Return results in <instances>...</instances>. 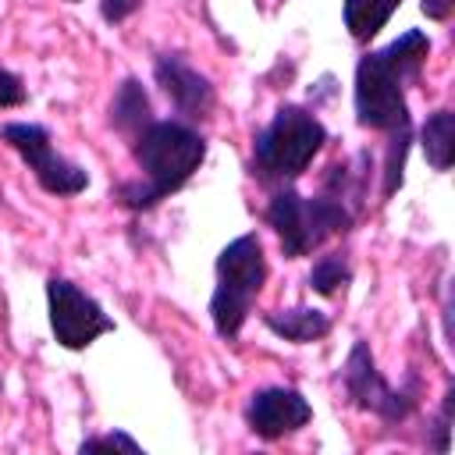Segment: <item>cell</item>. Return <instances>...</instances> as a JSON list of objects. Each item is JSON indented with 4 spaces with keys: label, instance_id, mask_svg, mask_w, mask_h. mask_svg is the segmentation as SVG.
I'll list each match as a JSON object with an SVG mask.
<instances>
[{
    "label": "cell",
    "instance_id": "obj_19",
    "mask_svg": "<svg viewBox=\"0 0 455 455\" xmlns=\"http://www.w3.org/2000/svg\"><path fill=\"white\" fill-rule=\"evenodd\" d=\"M139 7H142V0H100V14H103V21H110V25H121V21L132 18Z\"/></svg>",
    "mask_w": 455,
    "mask_h": 455
},
{
    "label": "cell",
    "instance_id": "obj_17",
    "mask_svg": "<svg viewBox=\"0 0 455 455\" xmlns=\"http://www.w3.org/2000/svg\"><path fill=\"white\" fill-rule=\"evenodd\" d=\"M107 448H121V451H132V455H139L142 451V444L135 441V437H128V434H121V430H114V434H100V437H89V441H82V455L85 451H107Z\"/></svg>",
    "mask_w": 455,
    "mask_h": 455
},
{
    "label": "cell",
    "instance_id": "obj_21",
    "mask_svg": "<svg viewBox=\"0 0 455 455\" xmlns=\"http://www.w3.org/2000/svg\"><path fill=\"white\" fill-rule=\"evenodd\" d=\"M71 4H75V0H71Z\"/></svg>",
    "mask_w": 455,
    "mask_h": 455
},
{
    "label": "cell",
    "instance_id": "obj_5",
    "mask_svg": "<svg viewBox=\"0 0 455 455\" xmlns=\"http://www.w3.org/2000/svg\"><path fill=\"white\" fill-rule=\"evenodd\" d=\"M263 281H267V256H263V242L256 235H238L235 242H228L220 249V256H217V288H213V299H210L213 331L220 338L231 341L242 331Z\"/></svg>",
    "mask_w": 455,
    "mask_h": 455
},
{
    "label": "cell",
    "instance_id": "obj_16",
    "mask_svg": "<svg viewBox=\"0 0 455 455\" xmlns=\"http://www.w3.org/2000/svg\"><path fill=\"white\" fill-rule=\"evenodd\" d=\"M405 149H409V128L391 132V142H387V160H384V196H395V188L402 185Z\"/></svg>",
    "mask_w": 455,
    "mask_h": 455
},
{
    "label": "cell",
    "instance_id": "obj_13",
    "mask_svg": "<svg viewBox=\"0 0 455 455\" xmlns=\"http://www.w3.org/2000/svg\"><path fill=\"white\" fill-rule=\"evenodd\" d=\"M423 139V153H427V164L434 171H448L451 160H455V114L451 110H434L419 132Z\"/></svg>",
    "mask_w": 455,
    "mask_h": 455
},
{
    "label": "cell",
    "instance_id": "obj_15",
    "mask_svg": "<svg viewBox=\"0 0 455 455\" xmlns=\"http://www.w3.org/2000/svg\"><path fill=\"white\" fill-rule=\"evenodd\" d=\"M352 281V270L341 256H320L309 270V288L323 299H334L338 291H345V284Z\"/></svg>",
    "mask_w": 455,
    "mask_h": 455
},
{
    "label": "cell",
    "instance_id": "obj_10",
    "mask_svg": "<svg viewBox=\"0 0 455 455\" xmlns=\"http://www.w3.org/2000/svg\"><path fill=\"white\" fill-rule=\"evenodd\" d=\"M153 75H156V85L167 92V100L174 103V110L185 121L210 117V110L217 103V92H213L210 78L199 75L181 53H160L156 64H153Z\"/></svg>",
    "mask_w": 455,
    "mask_h": 455
},
{
    "label": "cell",
    "instance_id": "obj_6",
    "mask_svg": "<svg viewBox=\"0 0 455 455\" xmlns=\"http://www.w3.org/2000/svg\"><path fill=\"white\" fill-rule=\"evenodd\" d=\"M0 139L28 164V171L36 174V181L43 185V192L50 196H78L89 188V174L85 167L71 164L68 156H60L50 142V132L43 124L32 121H11L0 128Z\"/></svg>",
    "mask_w": 455,
    "mask_h": 455
},
{
    "label": "cell",
    "instance_id": "obj_12",
    "mask_svg": "<svg viewBox=\"0 0 455 455\" xmlns=\"http://www.w3.org/2000/svg\"><path fill=\"white\" fill-rule=\"evenodd\" d=\"M153 121V107H149V96L146 89L135 82V78H124L114 92V103H110V124L117 135H124L128 142H135V135Z\"/></svg>",
    "mask_w": 455,
    "mask_h": 455
},
{
    "label": "cell",
    "instance_id": "obj_14",
    "mask_svg": "<svg viewBox=\"0 0 455 455\" xmlns=\"http://www.w3.org/2000/svg\"><path fill=\"white\" fill-rule=\"evenodd\" d=\"M402 0H345V28L352 39L359 43H370L384 25L387 18L398 11Z\"/></svg>",
    "mask_w": 455,
    "mask_h": 455
},
{
    "label": "cell",
    "instance_id": "obj_18",
    "mask_svg": "<svg viewBox=\"0 0 455 455\" xmlns=\"http://www.w3.org/2000/svg\"><path fill=\"white\" fill-rule=\"evenodd\" d=\"M25 103V85L14 71L0 68V107H21Z\"/></svg>",
    "mask_w": 455,
    "mask_h": 455
},
{
    "label": "cell",
    "instance_id": "obj_9",
    "mask_svg": "<svg viewBox=\"0 0 455 455\" xmlns=\"http://www.w3.org/2000/svg\"><path fill=\"white\" fill-rule=\"evenodd\" d=\"M309 419H313V405L295 387H263L245 405V423L263 441H277L284 434H295Z\"/></svg>",
    "mask_w": 455,
    "mask_h": 455
},
{
    "label": "cell",
    "instance_id": "obj_4",
    "mask_svg": "<svg viewBox=\"0 0 455 455\" xmlns=\"http://www.w3.org/2000/svg\"><path fill=\"white\" fill-rule=\"evenodd\" d=\"M267 224L277 231L281 252L288 259H299V256H309L313 249H320L331 235H345L352 228V210H348V203H341L327 192L306 199L295 188L281 185L267 203Z\"/></svg>",
    "mask_w": 455,
    "mask_h": 455
},
{
    "label": "cell",
    "instance_id": "obj_2",
    "mask_svg": "<svg viewBox=\"0 0 455 455\" xmlns=\"http://www.w3.org/2000/svg\"><path fill=\"white\" fill-rule=\"evenodd\" d=\"M430 53V39L419 28H409L384 50H370L355 64V121L377 132L409 128L405 82L419 75Z\"/></svg>",
    "mask_w": 455,
    "mask_h": 455
},
{
    "label": "cell",
    "instance_id": "obj_11",
    "mask_svg": "<svg viewBox=\"0 0 455 455\" xmlns=\"http://www.w3.org/2000/svg\"><path fill=\"white\" fill-rule=\"evenodd\" d=\"M263 323L284 338V341H295V345H309V341H320L327 331H331V316L323 309H313V306H295V309H274V313H263Z\"/></svg>",
    "mask_w": 455,
    "mask_h": 455
},
{
    "label": "cell",
    "instance_id": "obj_7",
    "mask_svg": "<svg viewBox=\"0 0 455 455\" xmlns=\"http://www.w3.org/2000/svg\"><path fill=\"white\" fill-rule=\"evenodd\" d=\"M46 302H50V327L57 345L78 352L89 348L100 334L114 331V320L103 313V306L85 295L78 284L64 281V277H50L46 281Z\"/></svg>",
    "mask_w": 455,
    "mask_h": 455
},
{
    "label": "cell",
    "instance_id": "obj_3",
    "mask_svg": "<svg viewBox=\"0 0 455 455\" xmlns=\"http://www.w3.org/2000/svg\"><path fill=\"white\" fill-rule=\"evenodd\" d=\"M327 142V128L320 124L316 114H309L306 107H281L274 114V121L256 135L252 142V174L263 185H288L295 181L313 156L320 153V146Z\"/></svg>",
    "mask_w": 455,
    "mask_h": 455
},
{
    "label": "cell",
    "instance_id": "obj_8",
    "mask_svg": "<svg viewBox=\"0 0 455 455\" xmlns=\"http://www.w3.org/2000/svg\"><path fill=\"white\" fill-rule=\"evenodd\" d=\"M341 380H345V391H348L352 405H359V409H366V412H373V416H380L387 423H402L416 405V391L412 387L409 391L405 387H391L380 377L366 341L352 345V352L345 359V370H341Z\"/></svg>",
    "mask_w": 455,
    "mask_h": 455
},
{
    "label": "cell",
    "instance_id": "obj_20",
    "mask_svg": "<svg viewBox=\"0 0 455 455\" xmlns=\"http://www.w3.org/2000/svg\"><path fill=\"white\" fill-rule=\"evenodd\" d=\"M419 7H423V14H427V18H434V21H444V18L451 14L455 0H419Z\"/></svg>",
    "mask_w": 455,
    "mask_h": 455
},
{
    "label": "cell",
    "instance_id": "obj_1",
    "mask_svg": "<svg viewBox=\"0 0 455 455\" xmlns=\"http://www.w3.org/2000/svg\"><path fill=\"white\" fill-rule=\"evenodd\" d=\"M132 156L142 171L139 181H124L117 188V203L128 210H149L171 192H178L203 164L206 156V139L185 124V121H149L135 142Z\"/></svg>",
    "mask_w": 455,
    "mask_h": 455
}]
</instances>
